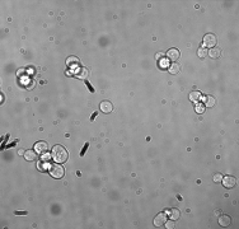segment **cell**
<instances>
[{"instance_id": "6da1fadb", "label": "cell", "mask_w": 239, "mask_h": 229, "mask_svg": "<svg viewBox=\"0 0 239 229\" xmlns=\"http://www.w3.org/2000/svg\"><path fill=\"white\" fill-rule=\"evenodd\" d=\"M51 155H52V159L59 164L60 163H65L68 160V156H69L66 149H65L63 145H55V147L52 148Z\"/></svg>"}, {"instance_id": "7a4b0ae2", "label": "cell", "mask_w": 239, "mask_h": 229, "mask_svg": "<svg viewBox=\"0 0 239 229\" xmlns=\"http://www.w3.org/2000/svg\"><path fill=\"white\" fill-rule=\"evenodd\" d=\"M50 174H51L53 178H61L64 176L63 166H59V163L51 164V167H50Z\"/></svg>"}, {"instance_id": "3957f363", "label": "cell", "mask_w": 239, "mask_h": 229, "mask_svg": "<svg viewBox=\"0 0 239 229\" xmlns=\"http://www.w3.org/2000/svg\"><path fill=\"white\" fill-rule=\"evenodd\" d=\"M215 45H216V37H215L213 33H209L203 37V46H205V47L213 48V47H215Z\"/></svg>"}, {"instance_id": "277c9868", "label": "cell", "mask_w": 239, "mask_h": 229, "mask_svg": "<svg viewBox=\"0 0 239 229\" xmlns=\"http://www.w3.org/2000/svg\"><path fill=\"white\" fill-rule=\"evenodd\" d=\"M221 181H223V185H224L226 188H232V187H234L237 183L235 178H234L233 176H225V177H223Z\"/></svg>"}, {"instance_id": "5b68a950", "label": "cell", "mask_w": 239, "mask_h": 229, "mask_svg": "<svg viewBox=\"0 0 239 229\" xmlns=\"http://www.w3.org/2000/svg\"><path fill=\"white\" fill-rule=\"evenodd\" d=\"M165 221H167V215L164 213L158 214L155 216V219H154V225L155 227H161L163 224H165Z\"/></svg>"}, {"instance_id": "8992f818", "label": "cell", "mask_w": 239, "mask_h": 229, "mask_svg": "<svg viewBox=\"0 0 239 229\" xmlns=\"http://www.w3.org/2000/svg\"><path fill=\"white\" fill-rule=\"evenodd\" d=\"M167 56H168L169 60L176 61V60L179 59V51H178L177 48H171V50H169V51L167 52Z\"/></svg>"}, {"instance_id": "52a82bcc", "label": "cell", "mask_w": 239, "mask_h": 229, "mask_svg": "<svg viewBox=\"0 0 239 229\" xmlns=\"http://www.w3.org/2000/svg\"><path fill=\"white\" fill-rule=\"evenodd\" d=\"M48 145L45 143V141H38V143H36V145H34V150H36L37 153H45L46 150H47Z\"/></svg>"}, {"instance_id": "ba28073f", "label": "cell", "mask_w": 239, "mask_h": 229, "mask_svg": "<svg viewBox=\"0 0 239 229\" xmlns=\"http://www.w3.org/2000/svg\"><path fill=\"white\" fill-rule=\"evenodd\" d=\"M230 223H232V218L228 216V215H223L219 218V224L221 225V227H229Z\"/></svg>"}, {"instance_id": "9c48e42d", "label": "cell", "mask_w": 239, "mask_h": 229, "mask_svg": "<svg viewBox=\"0 0 239 229\" xmlns=\"http://www.w3.org/2000/svg\"><path fill=\"white\" fill-rule=\"evenodd\" d=\"M88 75H89V71H88V69H85V68H79L78 70H76V76H78L79 79H87Z\"/></svg>"}, {"instance_id": "30bf717a", "label": "cell", "mask_w": 239, "mask_h": 229, "mask_svg": "<svg viewBox=\"0 0 239 229\" xmlns=\"http://www.w3.org/2000/svg\"><path fill=\"white\" fill-rule=\"evenodd\" d=\"M101 111L105 113H110L112 111V103L108 102V101H105L101 103Z\"/></svg>"}, {"instance_id": "8fae6325", "label": "cell", "mask_w": 239, "mask_h": 229, "mask_svg": "<svg viewBox=\"0 0 239 229\" xmlns=\"http://www.w3.org/2000/svg\"><path fill=\"white\" fill-rule=\"evenodd\" d=\"M36 150H27L26 153H24V158H26V160H28V162H33L34 159L37 158V154H36Z\"/></svg>"}, {"instance_id": "7c38bea8", "label": "cell", "mask_w": 239, "mask_h": 229, "mask_svg": "<svg viewBox=\"0 0 239 229\" xmlns=\"http://www.w3.org/2000/svg\"><path fill=\"white\" fill-rule=\"evenodd\" d=\"M215 105V98L211 97V95H205L203 97V106L207 107H213Z\"/></svg>"}, {"instance_id": "4fadbf2b", "label": "cell", "mask_w": 239, "mask_h": 229, "mask_svg": "<svg viewBox=\"0 0 239 229\" xmlns=\"http://www.w3.org/2000/svg\"><path fill=\"white\" fill-rule=\"evenodd\" d=\"M220 52H221V51H220V50H219V48H215V47H213V48H211L209 52H207V55H209V56L211 57V59H218V57L220 56Z\"/></svg>"}, {"instance_id": "5bb4252c", "label": "cell", "mask_w": 239, "mask_h": 229, "mask_svg": "<svg viewBox=\"0 0 239 229\" xmlns=\"http://www.w3.org/2000/svg\"><path fill=\"white\" fill-rule=\"evenodd\" d=\"M168 70L171 74H178L181 71V66H179V64H171L168 68Z\"/></svg>"}, {"instance_id": "9a60e30c", "label": "cell", "mask_w": 239, "mask_h": 229, "mask_svg": "<svg viewBox=\"0 0 239 229\" xmlns=\"http://www.w3.org/2000/svg\"><path fill=\"white\" fill-rule=\"evenodd\" d=\"M66 64H68V66H75V65L79 64V59L75 56H70V57H68Z\"/></svg>"}, {"instance_id": "2e32d148", "label": "cell", "mask_w": 239, "mask_h": 229, "mask_svg": "<svg viewBox=\"0 0 239 229\" xmlns=\"http://www.w3.org/2000/svg\"><path fill=\"white\" fill-rule=\"evenodd\" d=\"M169 214H171V219L172 220H177L181 216V211H179L178 209H171Z\"/></svg>"}, {"instance_id": "e0dca14e", "label": "cell", "mask_w": 239, "mask_h": 229, "mask_svg": "<svg viewBox=\"0 0 239 229\" xmlns=\"http://www.w3.org/2000/svg\"><path fill=\"white\" fill-rule=\"evenodd\" d=\"M200 98H201V93H198V92H192L190 94V99L192 102H197Z\"/></svg>"}, {"instance_id": "ac0fdd59", "label": "cell", "mask_w": 239, "mask_h": 229, "mask_svg": "<svg viewBox=\"0 0 239 229\" xmlns=\"http://www.w3.org/2000/svg\"><path fill=\"white\" fill-rule=\"evenodd\" d=\"M197 55L198 57H201V59H203V57H206L207 56V50L206 48H198V51H197Z\"/></svg>"}, {"instance_id": "d6986e66", "label": "cell", "mask_w": 239, "mask_h": 229, "mask_svg": "<svg viewBox=\"0 0 239 229\" xmlns=\"http://www.w3.org/2000/svg\"><path fill=\"white\" fill-rule=\"evenodd\" d=\"M203 110H205V106H203V105H200V103H198V105H196V112H197V113H202Z\"/></svg>"}, {"instance_id": "ffe728a7", "label": "cell", "mask_w": 239, "mask_h": 229, "mask_svg": "<svg viewBox=\"0 0 239 229\" xmlns=\"http://www.w3.org/2000/svg\"><path fill=\"white\" fill-rule=\"evenodd\" d=\"M165 228H167V229H172V228H174V220L165 221Z\"/></svg>"}, {"instance_id": "44dd1931", "label": "cell", "mask_w": 239, "mask_h": 229, "mask_svg": "<svg viewBox=\"0 0 239 229\" xmlns=\"http://www.w3.org/2000/svg\"><path fill=\"white\" fill-rule=\"evenodd\" d=\"M221 179H223V176L220 173H216L214 176V182L215 183H219V182H221Z\"/></svg>"}, {"instance_id": "7402d4cb", "label": "cell", "mask_w": 239, "mask_h": 229, "mask_svg": "<svg viewBox=\"0 0 239 229\" xmlns=\"http://www.w3.org/2000/svg\"><path fill=\"white\" fill-rule=\"evenodd\" d=\"M89 148V143H85L84 144V147L82 149V151H80V156H84V154H85V151H87V149Z\"/></svg>"}, {"instance_id": "603a6c76", "label": "cell", "mask_w": 239, "mask_h": 229, "mask_svg": "<svg viewBox=\"0 0 239 229\" xmlns=\"http://www.w3.org/2000/svg\"><path fill=\"white\" fill-rule=\"evenodd\" d=\"M85 85H87V88H88V89H89V92H90V93H94V92H95V89H94L93 87H92V84H90L89 82H85Z\"/></svg>"}, {"instance_id": "cb8c5ba5", "label": "cell", "mask_w": 239, "mask_h": 229, "mask_svg": "<svg viewBox=\"0 0 239 229\" xmlns=\"http://www.w3.org/2000/svg\"><path fill=\"white\" fill-rule=\"evenodd\" d=\"M50 158H52V155H50V154H45L42 159H43V160H50Z\"/></svg>"}, {"instance_id": "d4e9b609", "label": "cell", "mask_w": 239, "mask_h": 229, "mask_svg": "<svg viewBox=\"0 0 239 229\" xmlns=\"http://www.w3.org/2000/svg\"><path fill=\"white\" fill-rule=\"evenodd\" d=\"M15 214H17V215H26L27 211H15Z\"/></svg>"}, {"instance_id": "484cf974", "label": "cell", "mask_w": 239, "mask_h": 229, "mask_svg": "<svg viewBox=\"0 0 239 229\" xmlns=\"http://www.w3.org/2000/svg\"><path fill=\"white\" fill-rule=\"evenodd\" d=\"M97 114H98V112H94L93 114H92V117H90V121H93L95 117H97Z\"/></svg>"}, {"instance_id": "4316f807", "label": "cell", "mask_w": 239, "mask_h": 229, "mask_svg": "<svg viewBox=\"0 0 239 229\" xmlns=\"http://www.w3.org/2000/svg\"><path fill=\"white\" fill-rule=\"evenodd\" d=\"M161 57H163V53H158V55H156V60H159V59H161Z\"/></svg>"}]
</instances>
